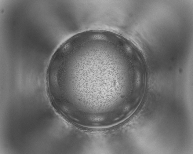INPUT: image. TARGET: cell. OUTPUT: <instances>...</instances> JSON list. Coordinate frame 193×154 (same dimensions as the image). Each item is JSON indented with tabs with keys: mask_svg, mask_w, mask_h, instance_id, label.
<instances>
[{
	"mask_svg": "<svg viewBox=\"0 0 193 154\" xmlns=\"http://www.w3.org/2000/svg\"><path fill=\"white\" fill-rule=\"evenodd\" d=\"M116 63L111 54L89 50L56 60L52 80L58 97L73 108L97 110L110 106L118 87L109 79Z\"/></svg>",
	"mask_w": 193,
	"mask_h": 154,
	"instance_id": "cell-1",
	"label": "cell"
}]
</instances>
